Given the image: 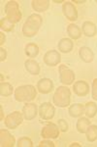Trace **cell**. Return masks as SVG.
I'll return each instance as SVG.
<instances>
[{
	"instance_id": "cell-1",
	"label": "cell",
	"mask_w": 97,
	"mask_h": 147,
	"mask_svg": "<svg viewBox=\"0 0 97 147\" xmlns=\"http://www.w3.org/2000/svg\"><path fill=\"white\" fill-rule=\"evenodd\" d=\"M43 24V18L39 14H31L22 26V34L25 37L35 36Z\"/></svg>"
},
{
	"instance_id": "cell-2",
	"label": "cell",
	"mask_w": 97,
	"mask_h": 147,
	"mask_svg": "<svg viewBox=\"0 0 97 147\" xmlns=\"http://www.w3.org/2000/svg\"><path fill=\"white\" fill-rule=\"evenodd\" d=\"M53 102L59 108L68 107L71 102V90L66 85L58 86L53 96Z\"/></svg>"
},
{
	"instance_id": "cell-3",
	"label": "cell",
	"mask_w": 97,
	"mask_h": 147,
	"mask_svg": "<svg viewBox=\"0 0 97 147\" xmlns=\"http://www.w3.org/2000/svg\"><path fill=\"white\" fill-rule=\"evenodd\" d=\"M15 99L18 102H30L35 99L37 95V88L31 84L20 85L16 87L14 92Z\"/></svg>"
},
{
	"instance_id": "cell-4",
	"label": "cell",
	"mask_w": 97,
	"mask_h": 147,
	"mask_svg": "<svg viewBox=\"0 0 97 147\" xmlns=\"http://www.w3.org/2000/svg\"><path fill=\"white\" fill-rule=\"evenodd\" d=\"M4 12L6 14V19L12 24L16 25L22 20V12H20V5L16 1L11 0L6 3L4 7Z\"/></svg>"
},
{
	"instance_id": "cell-5",
	"label": "cell",
	"mask_w": 97,
	"mask_h": 147,
	"mask_svg": "<svg viewBox=\"0 0 97 147\" xmlns=\"http://www.w3.org/2000/svg\"><path fill=\"white\" fill-rule=\"evenodd\" d=\"M23 118L24 117H23L22 113H20V111H14V112L9 114V115L5 118L4 124H5L7 129H15L20 125L22 124Z\"/></svg>"
},
{
	"instance_id": "cell-6",
	"label": "cell",
	"mask_w": 97,
	"mask_h": 147,
	"mask_svg": "<svg viewBox=\"0 0 97 147\" xmlns=\"http://www.w3.org/2000/svg\"><path fill=\"white\" fill-rule=\"evenodd\" d=\"M58 73H59V80L61 84L64 85L73 84L75 80V73L71 69H69L65 65H60L58 67Z\"/></svg>"
},
{
	"instance_id": "cell-7",
	"label": "cell",
	"mask_w": 97,
	"mask_h": 147,
	"mask_svg": "<svg viewBox=\"0 0 97 147\" xmlns=\"http://www.w3.org/2000/svg\"><path fill=\"white\" fill-rule=\"evenodd\" d=\"M41 136L45 139H56L59 136V127L53 123H47L42 127Z\"/></svg>"
},
{
	"instance_id": "cell-8",
	"label": "cell",
	"mask_w": 97,
	"mask_h": 147,
	"mask_svg": "<svg viewBox=\"0 0 97 147\" xmlns=\"http://www.w3.org/2000/svg\"><path fill=\"white\" fill-rule=\"evenodd\" d=\"M55 114V108L53 104L49 102H44L39 107V116L42 120L49 121L51 120L54 117Z\"/></svg>"
},
{
	"instance_id": "cell-9",
	"label": "cell",
	"mask_w": 97,
	"mask_h": 147,
	"mask_svg": "<svg viewBox=\"0 0 97 147\" xmlns=\"http://www.w3.org/2000/svg\"><path fill=\"white\" fill-rule=\"evenodd\" d=\"M62 12H63V15H64L65 17H66V19H68L69 21L75 22V21L78 20V11H77V8H76V6L71 1L63 2Z\"/></svg>"
},
{
	"instance_id": "cell-10",
	"label": "cell",
	"mask_w": 97,
	"mask_h": 147,
	"mask_svg": "<svg viewBox=\"0 0 97 147\" xmlns=\"http://www.w3.org/2000/svg\"><path fill=\"white\" fill-rule=\"evenodd\" d=\"M44 63L47 66L49 67H54L57 66L58 64L61 62V56L59 52L56 50H49L46 52V54L44 55Z\"/></svg>"
},
{
	"instance_id": "cell-11",
	"label": "cell",
	"mask_w": 97,
	"mask_h": 147,
	"mask_svg": "<svg viewBox=\"0 0 97 147\" xmlns=\"http://www.w3.org/2000/svg\"><path fill=\"white\" fill-rule=\"evenodd\" d=\"M16 144V139L12 136L8 129H0V146L1 147H13Z\"/></svg>"
},
{
	"instance_id": "cell-12",
	"label": "cell",
	"mask_w": 97,
	"mask_h": 147,
	"mask_svg": "<svg viewBox=\"0 0 97 147\" xmlns=\"http://www.w3.org/2000/svg\"><path fill=\"white\" fill-rule=\"evenodd\" d=\"M22 114L25 120L31 121L36 118L37 114H39V109H38L36 104L26 102L22 108Z\"/></svg>"
},
{
	"instance_id": "cell-13",
	"label": "cell",
	"mask_w": 97,
	"mask_h": 147,
	"mask_svg": "<svg viewBox=\"0 0 97 147\" xmlns=\"http://www.w3.org/2000/svg\"><path fill=\"white\" fill-rule=\"evenodd\" d=\"M36 88L40 93L48 94L53 90V82L51 79L44 78V79H41L40 80H38Z\"/></svg>"
},
{
	"instance_id": "cell-14",
	"label": "cell",
	"mask_w": 97,
	"mask_h": 147,
	"mask_svg": "<svg viewBox=\"0 0 97 147\" xmlns=\"http://www.w3.org/2000/svg\"><path fill=\"white\" fill-rule=\"evenodd\" d=\"M73 91L77 96L84 97L89 93V84L84 80H78L73 84Z\"/></svg>"
},
{
	"instance_id": "cell-15",
	"label": "cell",
	"mask_w": 97,
	"mask_h": 147,
	"mask_svg": "<svg viewBox=\"0 0 97 147\" xmlns=\"http://www.w3.org/2000/svg\"><path fill=\"white\" fill-rule=\"evenodd\" d=\"M82 32L87 37H93L97 34V27L94 23L86 21L82 23Z\"/></svg>"
},
{
	"instance_id": "cell-16",
	"label": "cell",
	"mask_w": 97,
	"mask_h": 147,
	"mask_svg": "<svg viewBox=\"0 0 97 147\" xmlns=\"http://www.w3.org/2000/svg\"><path fill=\"white\" fill-rule=\"evenodd\" d=\"M79 56L84 62L91 63L94 59V53L89 47L82 46L79 50Z\"/></svg>"
},
{
	"instance_id": "cell-17",
	"label": "cell",
	"mask_w": 97,
	"mask_h": 147,
	"mask_svg": "<svg viewBox=\"0 0 97 147\" xmlns=\"http://www.w3.org/2000/svg\"><path fill=\"white\" fill-rule=\"evenodd\" d=\"M24 68L30 75L37 76L40 74V66L37 61L33 59H27L24 62Z\"/></svg>"
},
{
	"instance_id": "cell-18",
	"label": "cell",
	"mask_w": 97,
	"mask_h": 147,
	"mask_svg": "<svg viewBox=\"0 0 97 147\" xmlns=\"http://www.w3.org/2000/svg\"><path fill=\"white\" fill-rule=\"evenodd\" d=\"M68 113L72 118H80L84 114V105L82 103H75L68 109Z\"/></svg>"
},
{
	"instance_id": "cell-19",
	"label": "cell",
	"mask_w": 97,
	"mask_h": 147,
	"mask_svg": "<svg viewBox=\"0 0 97 147\" xmlns=\"http://www.w3.org/2000/svg\"><path fill=\"white\" fill-rule=\"evenodd\" d=\"M58 50L61 53H69L73 50V47H74V42L72 41L71 38H62L59 40L57 44Z\"/></svg>"
},
{
	"instance_id": "cell-20",
	"label": "cell",
	"mask_w": 97,
	"mask_h": 147,
	"mask_svg": "<svg viewBox=\"0 0 97 147\" xmlns=\"http://www.w3.org/2000/svg\"><path fill=\"white\" fill-rule=\"evenodd\" d=\"M31 6L36 12H45L49 7V0H32Z\"/></svg>"
},
{
	"instance_id": "cell-21",
	"label": "cell",
	"mask_w": 97,
	"mask_h": 147,
	"mask_svg": "<svg viewBox=\"0 0 97 147\" xmlns=\"http://www.w3.org/2000/svg\"><path fill=\"white\" fill-rule=\"evenodd\" d=\"M67 34L71 39H79L82 36V30L75 24H70L67 27Z\"/></svg>"
},
{
	"instance_id": "cell-22",
	"label": "cell",
	"mask_w": 97,
	"mask_h": 147,
	"mask_svg": "<svg viewBox=\"0 0 97 147\" xmlns=\"http://www.w3.org/2000/svg\"><path fill=\"white\" fill-rule=\"evenodd\" d=\"M91 125L90 121H89L88 118L86 117H80L79 120L77 121V125H76V127H77V130L80 132V134H86L87 127Z\"/></svg>"
},
{
	"instance_id": "cell-23",
	"label": "cell",
	"mask_w": 97,
	"mask_h": 147,
	"mask_svg": "<svg viewBox=\"0 0 97 147\" xmlns=\"http://www.w3.org/2000/svg\"><path fill=\"white\" fill-rule=\"evenodd\" d=\"M84 114L88 119L95 117L97 114V105L95 102H87L84 105Z\"/></svg>"
},
{
	"instance_id": "cell-24",
	"label": "cell",
	"mask_w": 97,
	"mask_h": 147,
	"mask_svg": "<svg viewBox=\"0 0 97 147\" xmlns=\"http://www.w3.org/2000/svg\"><path fill=\"white\" fill-rule=\"evenodd\" d=\"M24 52L26 56L29 57V58H35L39 54V47L35 43H27L25 45Z\"/></svg>"
},
{
	"instance_id": "cell-25",
	"label": "cell",
	"mask_w": 97,
	"mask_h": 147,
	"mask_svg": "<svg viewBox=\"0 0 97 147\" xmlns=\"http://www.w3.org/2000/svg\"><path fill=\"white\" fill-rule=\"evenodd\" d=\"M86 136L88 142H94L97 140V125H90L86 131Z\"/></svg>"
},
{
	"instance_id": "cell-26",
	"label": "cell",
	"mask_w": 97,
	"mask_h": 147,
	"mask_svg": "<svg viewBox=\"0 0 97 147\" xmlns=\"http://www.w3.org/2000/svg\"><path fill=\"white\" fill-rule=\"evenodd\" d=\"M14 91V88H13V85L9 82H2L0 84V95L1 96H4V97H8L12 95Z\"/></svg>"
},
{
	"instance_id": "cell-27",
	"label": "cell",
	"mask_w": 97,
	"mask_h": 147,
	"mask_svg": "<svg viewBox=\"0 0 97 147\" xmlns=\"http://www.w3.org/2000/svg\"><path fill=\"white\" fill-rule=\"evenodd\" d=\"M0 28H1L3 32H12V30H14V28H15V25L12 24L11 22H9V21L6 19V17H4L0 20Z\"/></svg>"
},
{
	"instance_id": "cell-28",
	"label": "cell",
	"mask_w": 97,
	"mask_h": 147,
	"mask_svg": "<svg viewBox=\"0 0 97 147\" xmlns=\"http://www.w3.org/2000/svg\"><path fill=\"white\" fill-rule=\"evenodd\" d=\"M16 146L18 147H32L33 142L29 137L22 136V137H20V138H18Z\"/></svg>"
},
{
	"instance_id": "cell-29",
	"label": "cell",
	"mask_w": 97,
	"mask_h": 147,
	"mask_svg": "<svg viewBox=\"0 0 97 147\" xmlns=\"http://www.w3.org/2000/svg\"><path fill=\"white\" fill-rule=\"evenodd\" d=\"M57 125L59 127V129L62 132H67L68 129H69V125L66 122L64 119H59L57 121Z\"/></svg>"
},
{
	"instance_id": "cell-30",
	"label": "cell",
	"mask_w": 97,
	"mask_h": 147,
	"mask_svg": "<svg viewBox=\"0 0 97 147\" xmlns=\"http://www.w3.org/2000/svg\"><path fill=\"white\" fill-rule=\"evenodd\" d=\"M91 95L93 100L97 101V79H94L91 86Z\"/></svg>"
},
{
	"instance_id": "cell-31",
	"label": "cell",
	"mask_w": 97,
	"mask_h": 147,
	"mask_svg": "<svg viewBox=\"0 0 97 147\" xmlns=\"http://www.w3.org/2000/svg\"><path fill=\"white\" fill-rule=\"evenodd\" d=\"M39 147H54V143L53 141L49 140V139H45L39 143Z\"/></svg>"
},
{
	"instance_id": "cell-32",
	"label": "cell",
	"mask_w": 97,
	"mask_h": 147,
	"mask_svg": "<svg viewBox=\"0 0 97 147\" xmlns=\"http://www.w3.org/2000/svg\"><path fill=\"white\" fill-rule=\"evenodd\" d=\"M6 58H7V51L3 47H0V61L3 62V61L6 60Z\"/></svg>"
},
{
	"instance_id": "cell-33",
	"label": "cell",
	"mask_w": 97,
	"mask_h": 147,
	"mask_svg": "<svg viewBox=\"0 0 97 147\" xmlns=\"http://www.w3.org/2000/svg\"><path fill=\"white\" fill-rule=\"evenodd\" d=\"M4 42H5V34L3 32H0V45H3Z\"/></svg>"
},
{
	"instance_id": "cell-34",
	"label": "cell",
	"mask_w": 97,
	"mask_h": 147,
	"mask_svg": "<svg viewBox=\"0 0 97 147\" xmlns=\"http://www.w3.org/2000/svg\"><path fill=\"white\" fill-rule=\"evenodd\" d=\"M73 146H81V145H80V144L79 143H78V142H73V143H71L70 144V147H73Z\"/></svg>"
},
{
	"instance_id": "cell-35",
	"label": "cell",
	"mask_w": 97,
	"mask_h": 147,
	"mask_svg": "<svg viewBox=\"0 0 97 147\" xmlns=\"http://www.w3.org/2000/svg\"><path fill=\"white\" fill-rule=\"evenodd\" d=\"M86 2V0H82V1H77V0H74V3H79V4H81V3H84Z\"/></svg>"
},
{
	"instance_id": "cell-36",
	"label": "cell",
	"mask_w": 97,
	"mask_h": 147,
	"mask_svg": "<svg viewBox=\"0 0 97 147\" xmlns=\"http://www.w3.org/2000/svg\"><path fill=\"white\" fill-rule=\"evenodd\" d=\"M0 110H1V120H3V110H2V107H0Z\"/></svg>"
},
{
	"instance_id": "cell-37",
	"label": "cell",
	"mask_w": 97,
	"mask_h": 147,
	"mask_svg": "<svg viewBox=\"0 0 97 147\" xmlns=\"http://www.w3.org/2000/svg\"><path fill=\"white\" fill-rule=\"evenodd\" d=\"M53 2H55V3H62L63 1H53Z\"/></svg>"
},
{
	"instance_id": "cell-38",
	"label": "cell",
	"mask_w": 97,
	"mask_h": 147,
	"mask_svg": "<svg viewBox=\"0 0 97 147\" xmlns=\"http://www.w3.org/2000/svg\"><path fill=\"white\" fill-rule=\"evenodd\" d=\"M95 2H96V3H97V0H96V1H95Z\"/></svg>"
}]
</instances>
